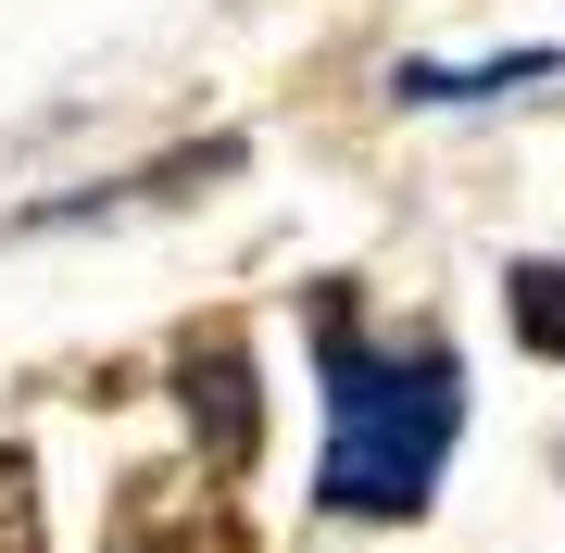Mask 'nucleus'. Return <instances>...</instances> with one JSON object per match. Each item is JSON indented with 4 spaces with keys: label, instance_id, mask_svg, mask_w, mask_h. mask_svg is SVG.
<instances>
[{
    "label": "nucleus",
    "instance_id": "obj_1",
    "mask_svg": "<svg viewBox=\"0 0 565 553\" xmlns=\"http://www.w3.org/2000/svg\"><path fill=\"white\" fill-rule=\"evenodd\" d=\"M315 377H327V453H315V515L340 529H415L440 503L452 428H465V365L440 340H364V315L327 289L302 315Z\"/></svg>",
    "mask_w": 565,
    "mask_h": 553
},
{
    "label": "nucleus",
    "instance_id": "obj_2",
    "mask_svg": "<svg viewBox=\"0 0 565 553\" xmlns=\"http://www.w3.org/2000/svg\"><path fill=\"white\" fill-rule=\"evenodd\" d=\"M177 403H189V440H202V466H226L239 478L252 466V440H264V403H252V352L239 340H189L177 352Z\"/></svg>",
    "mask_w": 565,
    "mask_h": 553
},
{
    "label": "nucleus",
    "instance_id": "obj_3",
    "mask_svg": "<svg viewBox=\"0 0 565 553\" xmlns=\"http://www.w3.org/2000/svg\"><path fill=\"white\" fill-rule=\"evenodd\" d=\"M114 553H252V541L214 503V478H139L114 503Z\"/></svg>",
    "mask_w": 565,
    "mask_h": 553
},
{
    "label": "nucleus",
    "instance_id": "obj_4",
    "mask_svg": "<svg viewBox=\"0 0 565 553\" xmlns=\"http://www.w3.org/2000/svg\"><path fill=\"white\" fill-rule=\"evenodd\" d=\"M503 315L527 352H553L565 365V252H541V265H503Z\"/></svg>",
    "mask_w": 565,
    "mask_h": 553
},
{
    "label": "nucleus",
    "instance_id": "obj_5",
    "mask_svg": "<svg viewBox=\"0 0 565 553\" xmlns=\"http://www.w3.org/2000/svg\"><path fill=\"white\" fill-rule=\"evenodd\" d=\"M0 553H39V478H25V453H0Z\"/></svg>",
    "mask_w": 565,
    "mask_h": 553
}]
</instances>
